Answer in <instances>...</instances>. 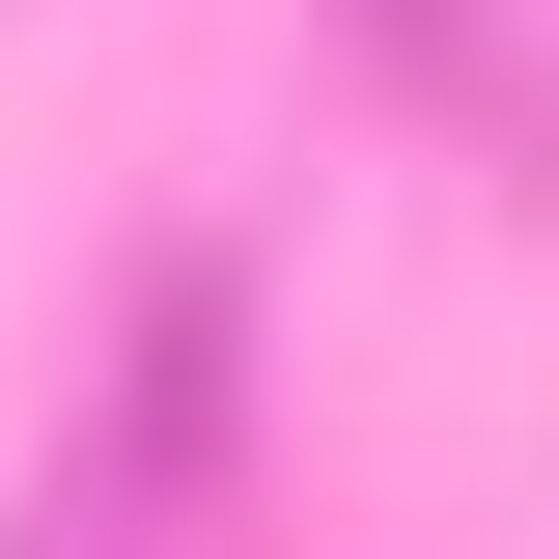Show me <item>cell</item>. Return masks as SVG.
Wrapping results in <instances>:
<instances>
[{
    "label": "cell",
    "mask_w": 559,
    "mask_h": 559,
    "mask_svg": "<svg viewBox=\"0 0 559 559\" xmlns=\"http://www.w3.org/2000/svg\"><path fill=\"white\" fill-rule=\"evenodd\" d=\"M224 419H252V280L168 252V280H140V336H112V392H84V448L28 476L0 559H168V503L224 476Z\"/></svg>",
    "instance_id": "cell-1"
},
{
    "label": "cell",
    "mask_w": 559,
    "mask_h": 559,
    "mask_svg": "<svg viewBox=\"0 0 559 559\" xmlns=\"http://www.w3.org/2000/svg\"><path fill=\"white\" fill-rule=\"evenodd\" d=\"M392 28H419V0H392Z\"/></svg>",
    "instance_id": "cell-2"
}]
</instances>
